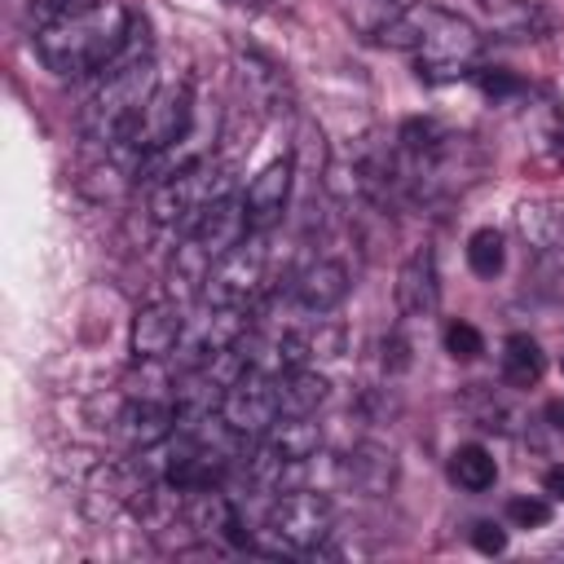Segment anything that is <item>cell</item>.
I'll return each mask as SVG.
<instances>
[{"instance_id":"6da1fadb","label":"cell","mask_w":564,"mask_h":564,"mask_svg":"<svg viewBox=\"0 0 564 564\" xmlns=\"http://www.w3.org/2000/svg\"><path fill=\"white\" fill-rule=\"evenodd\" d=\"M132 26H137V18L119 0H93L75 13H66V18L40 26L35 31V53L62 79L101 75L128 48Z\"/></svg>"},{"instance_id":"7a4b0ae2","label":"cell","mask_w":564,"mask_h":564,"mask_svg":"<svg viewBox=\"0 0 564 564\" xmlns=\"http://www.w3.org/2000/svg\"><path fill=\"white\" fill-rule=\"evenodd\" d=\"M137 35H145V26H132V40L128 48L101 70V84L93 88L79 123L93 141H106L115 145L123 137V128L141 115V106L154 97L159 88V75H154V57H150V40L137 44Z\"/></svg>"},{"instance_id":"3957f363","label":"cell","mask_w":564,"mask_h":564,"mask_svg":"<svg viewBox=\"0 0 564 564\" xmlns=\"http://www.w3.org/2000/svg\"><path fill=\"white\" fill-rule=\"evenodd\" d=\"M229 189H234L229 167L225 163H212V159H198V163H189L176 176H167V181L154 185L150 216H154V225H167V229H185L189 234L212 203L229 198Z\"/></svg>"},{"instance_id":"277c9868","label":"cell","mask_w":564,"mask_h":564,"mask_svg":"<svg viewBox=\"0 0 564 564\" xmlns=\"http://www.w3.org/2000/svg\"><path fill=\"white\" fill-rule=\"evenodd\" d=\"M194 132V93L189 84H167V88H154V97L141 106V115L123 128V137L115 141L137 167L145 154H159L176 141H185Z\"/></svg>"},{"instance_id":"5b68a950","label":"cell","mask_w":564,"mask_h":564,"mask_svg":"<svg viewBox=\"0 0 564 564\" xmlns=\"http://www.w3.org/2000/svg\"><path fill=\"white\" fill-rule=\"evenodd\" d=\"M480 57V35L467 18L427 4V22H423V40L414 48V70L427 84H445V79H463L471 70V62Z\"/></svg>"},{"instance_id":"8992f818","label":"cell","mask_w":564,"mask_h":564,"mask_svg":"<svg viewBox=\"0 0 564 564\" xmlns=\"http://www.w3.org/2000/svg\"><path fill=\"white\" fill-rule=\"evenodd\" d=\"M282 405H278V375L247 361L220 392V405H216V419L238 436V441H260L273 423H278Z\"/></svg>"},{"instance_id":"52a82bcc","label":"cell","mask_w":564,"mask_h":564,"mask_svg":"<svg viewBox=\"0 0 564 564\" xmlns=\"http://www.w3.org/2000/svg\"><path fill=\"white\" fill-rule=\"evenodd\" d=\"M264 273H269V247H264V229H251L238 247H229L207 282H203V300L207 304H234V308H247L260 286H264Z\"/></svg>"},{"instance_id":"ba28073f","label":"cell","mask_w":564,"mask_h":564,"mask_svg":"<svg viewBox=\"0 0 564 564\" xmlns=\"http://www.w3.org/2000/svg\"><path fill=\"white\" fill-rule=\"evenodd\" d=\"M330 524H335V507L317 489H286V494H278V502L269 507V520H264V529L273 533L278 551H295V555L317 551L322 538L330 533Z\"/></svg>"},{"instance_id":"9c48e42d","label":"cell","mask_w":564,"mask_h":564,"mask_svg":"<svg viewBox=\"0 0 564 564\" xmlns=\"http://www.w3.org/2000/svg\"><path fill=\"white\" fill-rule=\"evenodd\" d=\"M322 449V427L313 414H278V423L260 436V471L273 476L286 463H308Z\"/></svg>"},{"instance_id":"30bf717a","label":"cell","mask_w":564,"mask_h":564,"mask_svg":"<svg viewBox=\"0 0 564 564\" xmlns=\"http://www.w3.org/2000/svg\"><path fill=\"white\" fill-rule=\"evenodd\" d=\"M185 339V313L176 300H154L132 317V357L163 361Z\"/></svg>"},{"instance_id":"8fae6325","label":"cell","mask_w":564,"mask_h":564,"mask_svg":"<svg viewBox=\"0 0 564 564\" xmlns=\"http://www.w3.org/2000/svg\"><path fill=\"white\" fill-rule=\"evenodd\" d=\"M291 172H295V163H291V159H273V163H264V167L247 181L242 207H247L251 229H269V225H278V220H282L286 198H291Z\"/></svg>"},{"instance_id":"7c38bea8","label":"cell","mask_w":564,"mask_h":564,"mask_svg":"<svg viewBox=\"0 0 564 564\" xmlns=\"http://www.w3.org/2000/svg\"><path fill=\"white\" fill-rule=\"evenodd\" d=\"M441 300V278H436V256L432 247H419L405 256V264L397 269V308L405 317H423L432 313Z\"/></svg>"},{"instance_id":"4fadbf2b","label":"cell","mask_w":564,"mask_h":564,"mask_svg":"<svg viewBox=\"0 0 564 564\" xmlns=\"http://www.w3.org/2000/svg\"><path fill=\"white\" fill-rule=\"evenodd\" d=\"M348 269L339 264V260H313L308 269H300L295 273V282H291V295H295V304L304 308V313H330V308H339L344 304V295H348Z\"/></svg>"},{"instance_id":"5bb4252c","label":"cell","mask_w":564,"mask_h":564,"mask_svg":"<svg viewBox=\"0 0 564 564\" xmlns=\"http://www.w3.org/2000/svg\"><path fill=\"white\" fill-rule=\"evenodd\" d=\"M176 410L154 401V397H132L119 414V436L132 445V449H154L163 441H172V427H176Z\"/></svg>"},{"instance_id":"9a60e30c","label":"cell","mask_w":564,"mask_h":564,"mask_svg":"<svg viewBox=\"0 0 564 564\" xmlns=\"http://www.w3.org/2000/svg\"><path fill=\"white\" fill-rule=\"evenodd\" d=\"M516 220H520V234H524L533 260L542 269H564V216L555 207L533 203V207H520Z\"/></svg>"},{"instance_id":"2e32d148","label":"cell","mask_w":564,"mask_h":564,"mask_svg":"<svg viewBox=\"0 0 564 564\" xmlns=\"http://www.w3.org/2000/svg\"><path fill=\"white\" fill-rule=\"evenodd\" d=\"M480 9L489 13L494 31L507 40H538L551 31V13L533 0H480Z\"/></svg>"},{"instance_id":"e0dca14e","label":"cell","mask_w":564,"mask_h":564,"mask_svg":"<svg viewBox=\"0 0 564 564\" xmlns=\"http://www.w3.org/2000/svg\"><path fill=\"white\" fill-rule=\"evenodd\" d=\"M344 471H348L352 489H361V494H388L392 480H397V458H392V449H383V445H357V449L348 454Z\"/></svg>"},{"instance_id":"ac0fdd59","label":"cell","mask_w":564,"mask_h":564,"mask_svg":"<svg viewBox=\"0 0 564 564\" xmlns=\"http://www.w3.org/2000/svg\"><path fill=\"white\" fill-rule=\"evenodd\" d=\"M326 401V379L308 366H295L286 375H278V405L282 414H317V405Z\"/></svg>"},{"instance_id":"d6986e66","label":"cell","mask_w":564,"mask_h":564,"mask_svg":"<svg viewBox=\"0 0 564 564\" xmlns=\"http://www.w3.org/2000/svg\"><path fill=\"white\" fill-rule=\"evenodd\" d=\"M542 370H546V357H542L538 339H529V335H507L502 339V379L511 388H533L542 379Z\"/></svg>"},{"instance_id":"ffe728a7","label":"cell","mask_w":564,"mask_h":564,"mask_svg":"<svg viewBox=\"0 0 564 564\" xmlns=\"http://www.w3.org/2000/svg\"><path fill=\"white\" fill-rule=\"evenodd\" d=\"M449 480L467 494H485L494 480H498V463L485 445H458L449 454Z\"/></svg>"},{"instance_id":"44dd1931","label":"cell","mask_w":564,"mask_h":564,"mask_svg":"<svg viewBox=\"0 0 564 564\" xmlns=\"http://www.w3.org/2000/svg\"><path fill=\"white\" fill-rule=\"evenodd\" d=\"M502 260H507V251H502V234L498 229H476L467 238V264H471L476 278H498Z\"/></svg>"},{"instance_id":"7402d4cb","label":"cell","mask_w":564,"mask_h":564,"mask_svg":"<svg viewBox=\"0 0 564 564\" xmlns=\"http://www.w3.org/2000/svg\"><path fill=\"white\" fill-rule=\"evenodd\" d=\"M242 84L256 93V101H278V93H282V75H278V66H269V62H260V57H242Z\"/></svg>"},{"instance_id":"603a6c76","label":"cell","mask_w":564,"mask_h":564,"mask_svg":"<svg viewBox=\"0 0 564 564\" xmlns=\"http://www.w3.org/2000/svg\"><path fill=\"white\" fill-rule=\"evenodd\" d=\"M445 352H449L454 361H471V357L485 352V339H480V330H476L471 322H449V326H445Z\"/></svg>"},{"instance_id":"cb8c5ba5","label":"cell","mask_w":564,"mask_h":564,"mask_svg":"<svg viewBox=\"0 0 564 564\" xmlns=\"http://www.w3.org/2000/svg\"><path fill=\"white\" fill-rule=\"evenodd\" d=\"M507 520L520 524V529H538V524L551 520V507H546L542 498H524V494H520V498L507 502Z\"/></svg>"},{"instance_id":"d4e9b609","label":"cell","mask_w":564,"mask_h":564,"mask_svg":"<svg viewBox=\"0 0 564 564\" xmlns=\"http://www.w3.org/2000/svg\"><path fill=\"white\" fill-rule=\"evenodd\" d=\"M471 542H476V551H485V555H498V551L507 546V533H502L498 524H476Z\"/></svg>"},{"instance_id":"484cf974","label":"cell","mask_w":564,"mask_h":564,"mask_svg":"<svg viewBox=\"0 0 564 564\" xmlns=\"http://www.w3.org/2000/svg\"><path fill=\"white\" fill-rule=\"evenodd\" d=\"M405 361H410V357H405V339H401V335H388V339H383V366H388V370H401Z\"/></svg>"},{"instance_id":"4316f807","label":"cell","mask_w":564,"mask_h":564,"mask_svg":"<svg viewBox=\"0 0 564 564\" xmlns=\"http://www.w3.org/2000/svg\"><path fill=\"white\" fill-rule=\"evenodd\" d=\"M542 489H546L555 502H564V467H551V471L542 476Z\"/></svg>"},{"instance_id":"83f0119b","label":"cell","mask_w":564,"mask_h":564,"mask_svg":"<svg viewBox=\"0 0 564 564\" xmlns=\"http://www.w3.org/2000/svg\"><path fill=\"white\" fill-rule=\"evenodd\" d=\"M546 419H551L555 427H564V401H551V405H546Z\"/></svg>"},{"instance_id":"f1b7e54d","label":"cell","mask_w":564,"mask_h":564,"mask_svg":"<svg viewBox=\"0 0 564 564\" xmlns=\"http://www.w3.org/2000/svg\"><path fill=\"white\" fill-rule=\"evenodd\" d=\"M551 154H555V163H564V128L555 132V141H551Z\"/></svg>"},{"instance_id":"f546056e","label":"cell","mask_w":564,"mask_h":564,"mask_svg":"<svg viewBox=\"0 0 564 564\" xmlns=\"http://www.w3.org/2000/svg\"><path fill=\"white\" fill-rule=\"evenodd\" d=\"M560 370H564V361H560Z\"/></svg>"}]
</instances>
